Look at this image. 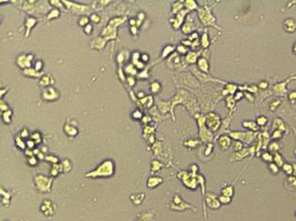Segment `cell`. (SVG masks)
I'll list each match as a JSON object with an SVG mask.
<instances>
[{
    "mask_svg": "<svg viewBox=\"0 0 296 221\" xmlns=\"http://www.w3.org/2000/svg\"><path fill=\"white\" fill-rule=\"evenodd\" d=\"M293 52H294L295 53H296V44H295L294 46H293Z\"/></svg>",
    "mask_w": 296,
    "mask_h": 221,
    "instance_id": "obj_1",
    "label": "cell"
}]
</instances>
